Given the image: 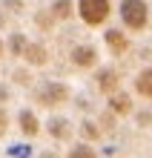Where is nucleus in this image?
<instances>
[{
	"instance_id": "9d476101",
	"label": "nucleus",
	"mask_w": 152,
	"mask_h": 158,
	"mask_svg": "<svg viewBox=\"0 0 152 158\" xmlns=\"http://www.w3.org/2000/svg\"><path fill=\"white\" fill-rule=\"evenodd\" d=\"M135 92L141 98H152V66L141 69L138 78H135Z\"/></svg>"
},
{
	"instance_id": "6e6552de",
	"label": "nucleus",
	"mask_w": 152,
	"mask_h": 158,
	"mask_svg": "<svg viewBox=\"0 0 152 158\" xmlns=\"http://www.w3.org/2000/svg\"><path fill=\"white\" fill-rule=\"evenodd\" d=\"M17 124H20V132L35 138L37 132H40V121H37V115L32 112V109H20V115H17Z\"/></svg>"
},
{
	"instance_id": "f03ea898",
	"label": "nucleus",
	"mask_w": 152,
	"mask_h": 158,
	"mask_svg": "<svg viewBox=\"0 0 152 158\" xmlns=\"http://www.w3.org/2000/svg\"><path fill=\"white\" fill-rule=\"evenodd\" d=\"M75 12L80 15V20L86 26H101L112 15V3L109 0H78L75 3Z\"/></svg>"
},
{
	"instance_id": "0eeeda50",
	"label": "nucleus",
	"mask_w": 152,
	"mask_h": 158,
	"mask_svg": "<svg viewBox=\"0 0 152 158\" xmlns=\"http://www.w3.org/2000/svg\"><path fill=\"white\" fill-rule=\"evenodd\" d=\"M98 86H101V92L103 95H112L118 86H121V78H118V72L115 69H98Z\"/></svg>"
},
{
	"instance_id": "9b49d317",
	"label": "nucleus",
	"mask_w": 152,
	"mask_h": 158,
	"mask_svg": "<svg viewBox=\"0 0 152 158\" xmlns=\"http://www.w3.org/2000/svg\"><path fill=\"white\" fill-rule=\"evenodd\" d=\"M46 129H49V135L58 138V141H66V138L72 135V127H69V121H66V118H52Z\"/></svg>"
},
{
	"instance_id": "7ed1b4c3",
	"label": "nucleus",
	"mask_w": 152,
	"mask_h": 158,
	"mask_svg": "<svg viewBox=\"0 0 152 158\" xmlns=\"http://www.w3.org/2000/svg\"><path fill=\"white\" fill-rule=\"evenodd\" d=\"M37 101H40V106H60V104L69 101V86H66V83H58V81H49V83L40 86Z\"/></svg>"
},
{
	"instance_id": "ddd939ff",
	"label": "nucleus",
	"mask_w": 152,
	"mask_h": 158,
	"mask_svg": "<svg viewBox=\"0 0 152 158\" xmlns=\"http://www.w3.org/2000/svg\"><path fill=\"white\" fill-rule=\"evenodd\" d=\"M80 132H83V135H86V138H89V141H98V138H101V132H103V129H101L98 124H95V121H80Z\"/></svg>"
},
{
	"instance_id": "f3484780",
	"label": "nucleus",
	"mask_w": 152,
	"mask_h": 158,
	"mask_svg": "<svg viewBox=\"0 0 152 158\" xmlns=\"http://www.w3.org/2000/svg\"><path fill=\"white\" fill-rule=\"evenodd\" d=\"M3 49H6V46H3V40H0V58H3Z\"/></svg>"
},
{
	"instance_id": "20e7f679",
	"label": "nucleus",
	"mask_w": 152,
	"mask_h": 158,
	"mask_svg": "<svg viewBox=\"0 0 152 158\" xmlns=\"http://www.w3.org/2000/svg\"><path fill=\"white\" fill-rule=\"evenodd\" d=\"M20 58L29 63V66L40 69V66H46V63H49V52H46V46H43V43H29V40H26L23 52H20Z\"/></svg>"
},
{
	"instance_id": "1a4fd4ad",
	"label": "nucleus",
	"mask_w": 152,
	"mask_h": 158,
	"mask_svg": "<svg viewBox=\"0 0 152 158\" xmlns=\"http://www.w3.org/2000/svg\"><path fill=\"white\" fill-rule=\"evenodd\" d=\"M106 43H109V49H112V55H123L129 49V38L123 32H118V29H109L106 32Z\"/></svg>"
},
{
	"instance_id": "423d86ee",
	"label": "nucleus",
	"mask_w": 152,
	"mask_h": 158,
	"mask_svg": "<svg viewBox=\"0 0 152 158\" xmlns=\"http://www.w3.org/2000/svg\"><path fill=\"white\" fill-rule=\"evenodd\" d=\"M132 109H135V104H132V98H129V95H121L118 89L109 95V112H112V115L126 118V115H132Z\"/></svg>"
},
{
	"instance_id": "dca6fc26",
	"label": "nucleus",
	"mask_w": 152,
	"mask_h": 158,
	"mask_svg": "<svg viewBox=\"0 0 152 158\" xmlns=\"http://www.w3.org/2000/svg\"><path fill=\"white\" fill-rule=\"evenodd\" d=\"M6 129H9V112H6L3 106H0V138L6 135Z\"/></svg>"
},
{
	"instance_id": "39448f33",
	"label": "nucleus",
	"mask_w": 152,
	"mask_h": 158,
	"mask_svg": "<svg viewBox=\"0 0 152 158\" xmlns=\"http://www.w3.org/2000/svg\"><path fill=\"white\" fill-rule=\"evenodd\" d=\"M72 63L78 69H92V66H98V52L92 46H75L72 49Z\"/></svg>"
},
{
	"instance_id": "f257e3e1",
	"label": "nucleus",
	"mask_w": 152,
	"mask_h": 158,
	"mask_svg": "<svg viewBox=\"0 0 152 158\" xmlns=\"http://www.w3.org/2000/svg\"><path fill=\"white\" fill-rule=\"evenodd\" d=\"M121 20L132 32H144L149 23V6L144 0H123L121 3Z\"/></svg>"
},
{
	"instance_id": "4468645a",
	"label": "nucleus",
	"mask_w": 152,
	"mask_h": 158,
	"mask_svg": "<svg viewBox=\"0 0 152 158\" xmlns=\"http://www.w3.org/2000/svg\"><path fill=\"white\" fill-rule=\"evenodd\" d=\"M6 46H9V52H12V58H20V52H23V46H26V38H23V35H12Z\"/></svg>"
},
{
	"instance_id": "f8f14e48",
	"label": "nucleus",
	"mask_w": 152,
	"mask_h": 158,
	"mask_svg": "<svg viewBox=\"0 0 152 158\" xmlns=\"http://www.w3.org/2000/svg\"><path fill=\"white\" fill-rule=\"evenodd\" d=\"M72 15H75V0H55V6H52L55 20H69Z\"/></svg>"
},
{
	"instance_id": "2eb2a0df",
	"label": "nucleus",
	"mask_w": 152,
	"mask_h": 158,
	"mask_svg": "<svg viewBox=\"0 0 152 158\" xmlns=\"http://www.w3.org/2000/svg\"><path fill=\"white\" fill-rule=\"evenodd\" d=\"M69 155H72V158H80V155H83V158H92V155H95V150H89L86 144H80V147H75Z\"/></svg>"
}]
</instances>
